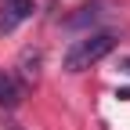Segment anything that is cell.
<instances>
[{"label":"cell","mask_w":130,"mask_h":130,"mask_svg":"<svg viewBox=\"0 0 130 130\" xmlns=\"http://www.w3.org/2000/svg\"><path fill=\"white\" fill-rule=\"evenodd\" d=\"M116 43H119L116 32H90V36L76 40L69 51H65L61 69H65V72H83V69H90V65H98L105 54H112Z\"/></svg>","instance_id":"cell-1"},{"label":"cell","mask_w":130,"mask_h":130,"mask_svg":"<svg viewBox=\"0 0 130 130\" xmlns=\"http://www.w3.org/2000/svg\"><path fill=\"white\" fill-rule=\"evenodd\" d=\"M32 14V0H4V11H0V32H11L18 22H25Z\"/></svg>","instance_id":"cell-2"},{"label":"cell","mask_w":130,"mask_h":130,"mask_svg":"<svg viewBox=\"0 0 130 130\" xmlns=\"http://www.w3.org/2000/svg\"><path fill=\"white\" fill-rule=\"evenodd\" d=\"M18 101H22V87L0 69V108H14Z\"/></svg>","instance_id":"cell-3"},{"label":"cell","mask_w":130,"mask_h":130,"mask_svg":"<svg viewBox=\"0 0 130 130\" xmlns=\"http://www.w3.org/2000/svg\"><path fill=\"white\" fill-rule=\"evenodd\" d=\"M119 69H123V72H130V58H123V61H119Z\"/></svg>","instance_id":"cell-4"},{"label":"cell","mask_w":130,"mask_h":130,"mask_svg":"<svg viewBox=\"0 0 130 130\" xmlns=\"http://www.w3.org/2000/svg\"><path fill=\"white\" fill-rule=\"evenodd\" d=\"M7 130H22V126H18V123H7Z\"/></svg>","instance_id":"cell-5"}]
</instances>
